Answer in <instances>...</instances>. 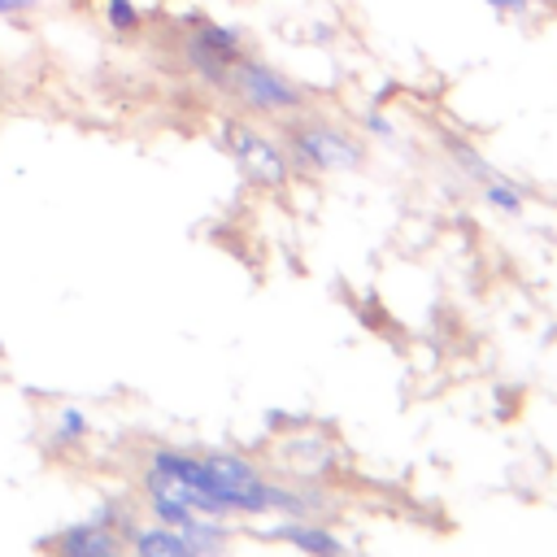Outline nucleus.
<instances>
[{"label":"nucleus","mask_w":557,"mask_h":557,"mask_svg":"<svg viewBox=\"0 0 557 557\" xmlns=\"http://www.w3.org/2000/svg\"><path fill=\"white\" fill-rule=\"evenodd\" d=\"M283 139H287V148H283L287 161L296 170H313V174H344V170H357L361 157H366V148L348 131H339L331 122H318V117L287 122Z\"/></svg>","instance_id":"nucleus-1"},{"label":"nucleus","mask_w":557,"mask_h":557,"mask_svg":"<svg viewBox=\"0 0 557 557\" xmlns=\"http://www.w3.org/2000/svg\"><path fill=\"white\" fill-rule=\"evenodd\" d=\"M270 535L283 540V544H292V548H300L305 557H344V540H339L335 531H326L322 522H313V518L278 522Z\"/></svg>","instance_id":"nucleus-6"},{"label":"nucleus","mask_w":557,"mask_h":557,"mask_svg":"<svg viewBox=\"0 0 557 557\" xmlns=\"http://www.w3.org/2000/svg\"><path fill=\"white\" fill-rule=\"evenodd\" d=\"M244 109L252 113H265V117H287V113H300L305 109V87H296L287 74H278L274 65L257 61V57H235L231 70H226V83H222Z\"/></svg>","instance_id":"nucleus-2"},{"label":"nucleus","mask_w":557,"mask_h":557,"mask_svg":"<svg viewBox=\"0 0 557 557\" xmlns=\"http://www.w3.org/2000/svg\"><path fill=\"white\" fill-rule=\"evenodd\" d=\"M187 26H191V35H187V61H191V70H196L205 83L222 87L231 61L239 57V30L218 26V22H209V17H191Z\"/></svg>","instance_id":"nucleus-4"},{"label":"nucleus","mask_w":557,"mask_h":557,"mask_svg":"<svg viewBox=\"0 0 557 557\" xmlns=\"http://www.w3.org/2000/svg\"><path fill=\"white\" fill-rule=\"evenodd\" d=\"M44 548H48L52 557H131L126 540H122L100 513L87 518V522L65 527V531H57V535H48Z\"/></svg>","instance_id":"nucleus-5"},{"label":"nucleus","mask_w":557,"mask_h":557,"mask_svg":"<svg viewBox=\"0 0 557 557\" xmlns=\"http://www.w3.org/2000/svg\"><path fill=\"white\" fill-rule=\"evenodd\" d=\"M26 9H35V0H0V17H9V13H26Z\"/></svg>","instance_id":"nucleus-13"},{"label":"nucleus","mask_w":557,"mask_h":557,"mask_svg":"<svg viewBox=\"0 0 557 557\" xmlns=\"http://www.w3.org/2000/svg\"><path fill=\"white\" fill-rule=\"evenodd\" d=\"M131 557H196V553H191V544L178 527L157 522V527H135L131 531Z\"/></svg>","instance_id":"nucleus-7"},{"label":"nucleus","mask_w":557,"mask_h":557,"mask_svg":"<svg viewBox=\"0 0 557 557\" xmlns=\"http://www.w3.org/2000/svg\"><path fill=\"white\" fill-rule=\"evenodd\" d=\"M104 17H109V26H113L117 35L139 30V9H135V0H104Z\"/></svg>","instance_id":"nucleus-9"},{"label":"nucleus","mask_w":557,"mask_h":557,"mask_svg":"<svg viewBox=\"0 0 557 557\" xmlns=\"http://www.w3.org/2000/svg\"><path fill=\"white\" fill-rule=\"evenodd\" d=\"M361 126H366L370 135H383V139H392V122H387L383 113H366V117H361Z\"/></svg>","instance_id":"nucleus-12"},{"label":"nucleus","mask_w":557,"mask_h":557,"mask_svg":"<svg viewBox=\"0 0 557 557\" xmlns=\"http://www.w3.org/2000/svg\"><path fill=\"white\" fill-rule=\"evenodd\" d=\"M496 9H527V4H548V0H492Z\"/></svg>","instance_id":"nucleus-14"},{"label":"nucleus","mask_w":557,"mask_h":557,"mask_svg":"<svg viewBox=\"0 0 557 557\" xmlns=\"http://www.w3.org/2000/svg\"><path fill=\"white\" fill-rule=\"evenodd\" d=\"M87 426H91V422H87L78 409H61V413H57V444H74V440H83Z\"/></svg>","instance_id":"nucleus-11"},{"label":"nucleus","mask_w":557,"mask_h":557,"mask_svg":"<svg viewBox=\"0 0 557 557\" xmlns=\"http://www.w3.org/2000/svg\"><path fill=\"white\" fill-rule=\"evenodd\" d=\"M183 535H187V544H191V553L196 557H222V548H226V527H222V518H191L187 527H178Z\"/></svg>","instance_id":"nucleus-8"},{"label":"nucleus","mask_w":557,"mask_h":557,"mask_svg":"<svg viewBox=\"0 0 557 557\" xmlns=\"http://www.w3.org/2000/svg\"><path fill=\"white\" fill-rule=\"evenodd\" d=\"M222 144H226V152L235 157V165H239V174L248 183H257V187H283L292 178L287 152L270 135H261L257 126H248L239 117H226L222 122Z\"/></svg>","instance_id":"nucleus-3"},{"label":"nucleus","mask_w":557,"mask_h":557,"mask_svg":"<svg viewBox=\"0 0 557 557\" xmlns=\"http://www.w3.org/2000/svg\"><path fill=\"white\" fill-rule=\"evenodd\" d=\"M483 196H487V205H496L500 213H522V196H518V187H509V183H500V178H487Z\"/></svg>","instance_id":"nucleus-10"}]
</instances>
